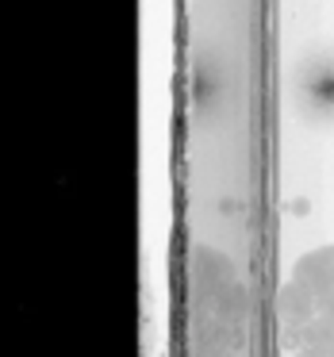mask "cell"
<instances>
[{
    "mask_svg": "<svg viewBox=\"0 0 334 357\" xmlns=\"http://www.w3.org/2000/svg\"><path fill=\"white\" fill-rule=\"evenodd\" d=\"M296 277L308 288H315L319 296L334 292V246H319L311 254H303L300 265H296Z\"/></svg>",
    "mask_w": 334,
    "mask_h": 357,
    "instance_id": "obj_2",
    "label": "cell"
},
{
    "mask_svg": "<svg viewBox=\"0 0 334 357\" xmlns=\"http://www.w3.org/2000/svg\"><path fill=\"white\" fill-rule=\"evenodd\" d=\"M300 357H334V342H319V346H300Z\"/></svg>",
    "mask_w": 334,
    "mask_h": 357,
    "instance_id": "obj_3",
    "label": "cell"
},
{
    "mask_svg": "<svg viewBox=\"0 0 334 357\" xmlns=\"http://www.w3.org/2000/svg\"><path fill=\"white\" fill-rule=\"evenodd\" d=\"M277 303H280V338H284L288 349H300L303 331H308L319 315V292L308 288L300 277H292Z\"/></svg>",
    "mask_w": 334,
    "mask_h": 357,
    "instance_id": "obj_1",
    "label": "cell"
}]
</instances>
